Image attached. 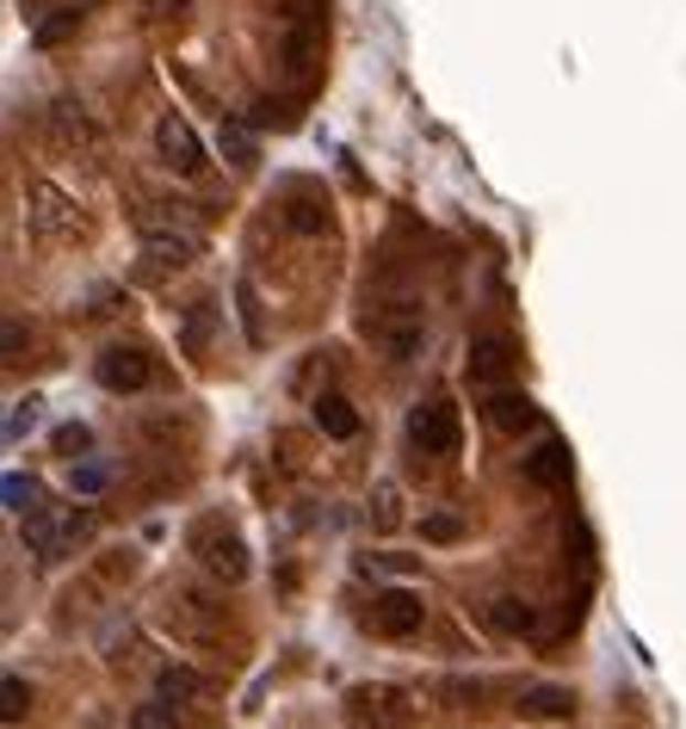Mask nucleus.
Segmentation results:
<instances>
[{
	"instance_id": "obj_1",
	"label": "nucleus",
	"mask_w": 686,
	"mask_h": 729,
	"mask_svg": "<svg viewBox=\"0 0 686 729\" xmlns=\"http://www.w3.org/2000/svg\"><path fill=\"white\" fill-rule=\"evenodd\" d=\"M408 439L427 451V458H452L458 451V408L452 403H427L408 415Z\"/></svg>"
},
{
	"instance_id": "obj_2",
	"label": "nucleus",
	"mask_w": 686,
	"mask_h": 729,
	"mask_svg": "<svg viewBox=\"0 0 686 729\" xmlns=\"http://www.w3.org/2000/svg\"><path fill=\"white\" fill-rule=\"evenodd\" d=\"M156 149H161V161H168L173 173H199L204 168V149H199V137H192V125L173 118V111L156 125Z\"/></svg>"
},
{
	"instance_id": "obj_3",
	"label": "nucleus",
	"mask_w": 686,
	"mask_h": 729,
	"mask_svg": "<svg viewBox=\"0 0 686 729\" xmlns=\"http://www.w3.org/2000/svg\"><path fill=\"white\" fill-rule=\"evenodd\" d=\"M99 384L106 389H142L149 384V358L137 346H106L99 353Z\"/></svg>"
},
{
	"instance_id": "obj_4",
	"label": "nucleus",
	"mask_w": 686,
	"mask_h": 729,
	"mask_svg": "<svg viewBox=\"0 0 686 729\" xmlns=\"http://www.w3.org/2000/svg\"><path fill=\"white\" fill-rule=\"evenodd\" d=\"M372 624L384 636H415L421 631V600H415V593H384V600H377V612H372Z\"/></svg>"
},
{
	"instance_id": "obj_5",
	"label": "nucleus",
	"mask_w": 686,
	"mask_h": 729,
	"mask_svg": "<svg viewBox=\"0 0 686 729\" xmlns=\"http://www.w3.org/2000/svg\"><path fill=\"white\" fill-rule=\"evenodd\" d=\"M489 427H501V433H526V427H538V408H532L526 389H495V396H489Z\"/></svg>"
},
{
	"instance_id": "obj_6",
	"label": "nucleus",
	"mask_w": 686,
	"mask_h": 729,
	"mask_svg": "<svg viewBox=\"0 0 686 729\" xmlns=\"http://www.w3.org/2000/svg\"><path fill=\"white\" fill-rule=\"evenodd\" d=\"M526 476L538 482V489H562V482H569V446H562V439H538L532 458H526Z\"/></svg>"
},
{
	"instance_id": "obj_7",
	"label": "nucleus",
	"mask_w": 686,
	"mask_h": 729,
	"mask_svg": "<svg viewBox=\"0 0 686 729\" xmlns=\"http://www.w3.org/2000/svg\"><path fill=\"white\" fill-rule=\"evenodd\" d=\"M142 235H149V254L161 266H186L199 254V235H173V229H156V223H142Z\"/></svg>"
},
{
	"instance_id": "obj_8",
	"label": "nucleus",
	"mask_w": 686,
	"mask_h": 729,
	"mask_svg": "<svg viewBox=\"0 0 686 729\" xmlns=\"http://www.w3.org/2000/svg\"><path fill=\"white\" fill-rule=\"evenodd\" d=\"M507 358H514V346L501 341V334H483V341H470V377H501Z\"/></svg>"
},
{
	"instance_id": "obj_9",
	"label": "nucleus",
	"mask_w": 686,
	"mask_h": 729,
	"mask_svg": "<svg viewBox=\"0 0 686 729\" xmlns=\"http://www.w3.org/2000/svg\"><path fill=\"white\" fill-rule=\"evenodd\" d=\"M315 427H322L328 439H353L360 433V415H353V403H341V396H322V403H315Z\"/></svg>"
},
{
	"instance_id": "obj_10",
	"label": "nucleus",
	"mask_w": 686,
	"mask_h": 729,
	"mask_svg": "<svg viewBox=\"0 0 686 729\" xmlns=\"http://www.w3.org/2000/svg\"><path fill=\"white\" fill-rule=\"evenodd\" d=\"M204 569L242 581V575H248V557H242V544H235V538H204Z\"/></svg>"
},
{
	"instance_id": "obj_11",
	"label": "nucleus",
	"mask_w": 686,
	"mask_h": 729,
	"mask_svg": "<svg viewBox=\"0 0 686 729\" xmlns=\"http://www.w3.org/2000/svg\"><path fill=\"white\" fill-rule=\"evenodd\" d=\"M217 149L229 156V168H254V156H260V142H254L248 125H223L217 130Z\"/></svg>"
},
{
	"instance_id": "obj_12",
	"label": "nucleus",
	"mask_w": 686,
	"mask_h": 729,
	"mask_svg": "<svg viewBox=\"0 0 686 729\" xmlns=\"http://www.w3.org/2000/svg\"><path fill=\"white\" fill-rule=\"evenodd\" d=\"M32 199H37V229H44V235H56V229H75V217H68V199H63L56 186H37Z\"/></svg>"
},
{
	"instance_id": "obj_13",
	"label": "nucleus",
	"mask_w": 686,
	"mask_h": 729,
	"mask_svg": "<svg viewBox=\"0 0 686 729\" xmlns=\"http://www.w3.org/2000/svg\"><path fill=\"white\" fill-rule=\"evenodd\" d=\"M161 698H168V705H192V698L204 693V680L199 674H192V667H161Z\"/></svg>"
},
{
	"instance_id": "obj_14",
	"label": "nucleus",
	"mask_w": 686,
	"mask_h": 729,
	"mask_svg": "<svg viewBox=\"0 0 686 729\" xmlns=\"http://www.w3.org/2000/svg\"><path fill=\"white\" fill-rule=\"evenodd\" d=\"M519 705H526L532 717H569V705H576V698L562 693V686H526V698H519Z\"/></svg>"
},
{
	"instance_id": "obj_15",
	"label": "nucleus",
	"mask_w": 686,
	"mask_h": 729,
	"mask_svg": "<svg viewBox=\"0 0 686 729\" xmlns=\"http://www.w3.org/2000/svg\"><path fill=\"white\" fill-rule=\"evenodd\" d=\"M489 624H495V631H532V605L526 600H489Z\"/></svg>"
},
{
	"instance_id": "obj_16",
	"label": "nucleus",
	"mask_w": 686,
	"mask_h": 729,
	"mask_svg": "<svg viewBox=\"0 0 686 729\" xmlns=\"http://www.w3.org/2000/svg\"><path fill=\"white\" fill-rule=\"evenodd\" d=\"M25 544H32L37 557H56V544H63V538H56V519L32 507V513H25Z\"/></svg>"
},
{
	"instance_id": "obj_17",
	"label": "nucleus",
	"mask_w": 686,
	"mask_h": 729,
	"mask_svg": "<svg viewBox=\"0 0 686 729\" xmlns=\"http://www.w3.org/2000/svg\"><path fill=\"white\" fill-rule=\"evenodd\" d=\"M75 25H81V13H75V7H63V13H50V19H44V25H37L32 37H37V50H56V44H63L68 32H75Z\"/></svg>"
},
{
	"instance_id": "obj_18",
	"label": "nucleus",
	"mask_w": 686,
	"mask_h": 729,
	"mask_svg": "<svg viewBox=\"0 0 686 729\" xmlns=\"http://www.w3.org/2000/svg\"><path fill=\"white\" fill-rule=\"evenodd\" d=\"M25 705H32V686L19 680V674H7V680H0V717H7V723H19V717H25Z\"/></svg>"
},
{
	"instance_id": "obj_19",
	"label": "nucleus",
	"mask_w": 686,
	"mask_h": 729,
	"mask_svg": "<svg viewBox=\"0 0 686 729\" xmlns=\"http://www.w3.org/2000/svg\"><path fill=\"white\" fill-rule=\"evenodd\" d=\"M291 229H297V235H322V229H328V204L291 199Z\"/></svg>"
},
{
	"instance_id": "obj_20",
	"label": "nucleus",
	"mask_w": 686,
	"mask_h": 729,
	"mask_svg": "<svg viewBox=\"0 0 686 729\" xmlns=\"http://www.w3.org/2000/svg\"><path fill=\"white\" fill-rule=\"evenodd\" d=\"M421 538H427V544L464 538V513H427V519H421Z\"/></svg>"
},
{
	"instance_id": "obj_21",
	"label": "nucleus",
	"mask_w": 686,
	"mask_h": 729,
	"mask_svg": "<svg viewBox=\"0 0 686 729\" xmlns=\"http://www.w3.org/2000/svg\"><path fill=\"white\" fill-rule=\"evenodd\" d=\"M56 137H63V142H94V130H87V118H81V106H56Z\"/></svg>"
},
{
	"instance_id": "obj_22",
	"label": "nucleus",
	"mask_w": 686,
	"mask_h": 729,
	"mask_svg": "<svg viewBox=\"0 0 686 729\" xmlns=\"http://www.w3.org/2000/svg\"><path fill=\"white\" fill-rule=\"evenodd\" d=\"M130 729H173V705H168V698H156V705H137Z\"/></svg>"
},
{
	"instance_id": "obj_23",
	"label": "nucleus",
	"mask_w": 686,
	"mask_h": 729,
	"mask_svg": "<svg viewBox=\"0 0 686 729\" xmlns=\"http://www.w3.org/2000/svg\"><path fill=\"white\" fill-rule=\"evenodd\" d=\"M106 482H111V470H106V464H81L75 476H68V489H75V495H99Z\"/></svg>"
},
{
	"instance_id": "obj_24",
	"label": "nucleus",
	"mask_w": 686,
	"mask_h": 729,
	"mask_svg": "<svg viewBox=\"0 0 686 729\" xmlns=\"http://www.w3.org/2000/svg\"><path fill=\"white\" fill-rule=\"evenodd\" d=\"M7 507H13V513H32V482L7 476Z\"/></svg>"
},
{
	"instance_id": "obj_25",
	"label": "nucleus",
	"mask_w": 686,
	"mask_h": 729,
	"mask_svg": "<svg viewBox=\"0 0 686 729\" xmlns=\"http://www.w3.org/2000/svg\"><path fill=\"white\" fill-rule=\"evenodd\" d=\"M142 13L149 19H180L186 13V0H142Z\"/></svg>"
},
{
	"instance_id": "obj_26",
	"label": "nucleus",
	"mask_w": 686,
	"mask_h": 729,
	"mask_svg": "<svg viewBox=\"0 0 686 729\" xmlns=\"http://www.w3.org/2000/svg\"><path fill=\"white\" fill-rule=\"evenodd\" d=\"M19 433H32V403H19L13 415H7V439H19Z\"/></svg>"
},
{
	"instance_id": "obj_27",
	"label": "nucleus",
	"mask_w": 686,
	"mask_h": 729,
	"mask_svg": "<svg viewBox=\"0 0 686 729\" xmlns=\"http://www.w3.org/2000/svg\"><path fill=\"white\" fill-rule=\"evenodd\" d=\"M56 451H87V427H63V433H56Z\"/></svg>"
}]
</instances>
